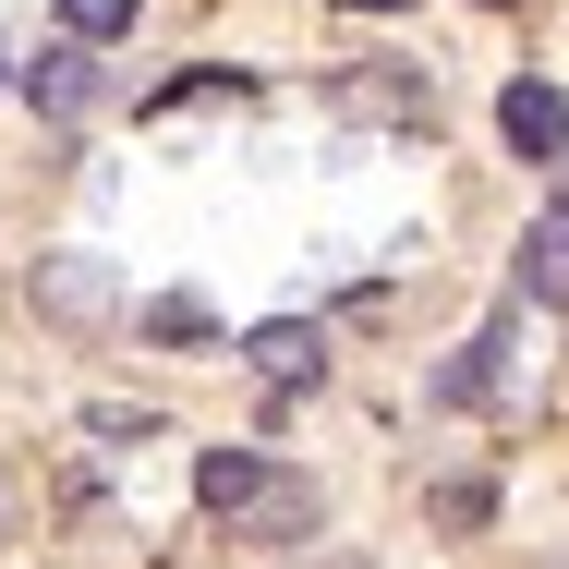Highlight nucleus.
Masks as SVG:
<instances>
[{"mask_svg": "<svg viewBox=\"0 0 569 569\" xmlns=\"http://www.w3.org/2000/svg\"><path fill=\"white\" fill-rule=\"evenodd\" d=\"M194 497L230 509V521H267V533H303V521H316V485L267 472L254 449H207V460H194Z\"/></svg>", "mask_w": 569, "mask_h": 569, "instance_id": "1", "label": "nucleus"}, {"mask_svg": "<svg viewBox=\"0 0 569 569\" xmlns=\"http://www.w3.org/2000/svg\"><path fill=\"white\" fill-rule=\"evenodd\" d=\"M37 303H49V316H73V328H98V316L121 303V279L98 267V254H49V267H37Z\"/></svg>", "mask_w": 569, "mask_h": 569, "instance_id": "2", "label": "nucleus"}, {"mask_svg": "<svg viewBox=\"0 0 569 569\" xmlns=\"http://www.w3.org/2000/svg\"><path fill=\"white\" fill-rule=\"evenodd\" d=\"M242 363L267 376V388H303V376H328V328H303V316H279V328H254Z\"/></svg>", "mask_w": 569, "mask_h": 569, "instance_id": "3", "label": "nucleus"}, {"mask_svg": "<svg viewBox=\"0 0 569 569\" xmlns=\"http://www.w3.org/2000/svg\"><path fill=\"white\" fill-rule=\"evenodd\" d=\"M497 133H509L521 158H558L569 146V98L558 86H509V98H497Z\"/></svg>", "mask_w": 569, "mask_h": 569, "instance_id": "4", "label": "nucleus"}, {"mask_svg": "<svg viewBox=\"0 0 569 569\" xmlns=\"http://www.w3.org/2000/svg\"><path fill=\"white\" fill-rule=\"evenodd\" d=\"M24 86H37V110H49V121H73L86 98H98V61H86V49H49V61H37Z\"/></svg>", "mask_w": 569, "mask_h": 569, "instance_id": "5", "label": "nucleus"}, {"mask_svg": "<svg viewBox=\"0 0 569 569\" xmlns=\"http://www.w3.org/2000/svg\"><path fill=\"white\" fill-rule=\"evenodd\" d=\"M521 291H533V303H569V207L521 242Z\"/></svg>", "mask_w": 569, "mask_h": 569, "instance_id": "6", "label": "nucleus"}, {"mask_svg": "<svg viewBox=\"0 0 569 569\" xmlns=\"http://www.w3.org/2000/svg\"><path fill=\"white\" fill-rule=\"evenodd\" d=\"M497 351H509V316H497V328H485V340H472L449 376H437V400H485V388H497Z\"/></svg>", "mask_w": 569, "mask_h": 569, "instance_id": "7", "label": "nucleus"}, {"mask_svg": "<svg viewBox=\"0 0 569 569\" xmlns=\"http://www.w3.org/2000/svg\"><path fill=\"white\" fill-rule=\"evenodd\" d=\"M146 340H219V316H207V303H194V291H170V303H146Z\"/></svg>", "mask_w": 569, "mask_h": 569, "instance_id": "8", "label": "nucleus"}, {"mask_svg": "<svg viewBox=\"0 0 569 569\" xmlns=\"http://www.w3.org/2000/svg\"><path fill=\"white\" fill-rule=\"evenodd\" d=\"M61 37L98 49V37H133V0H61Z\"/></svg>", "mask_w": 569, "mask_h": 569, "instance_id": "9", "label": "nucleus"}, {"mask_svg": "<svg viewBox=\"0 0 569 569\" xmlns=\"http://www.w3.org/2000/svg\"><path fill=\"white\" fill-rule=\"evenodd\" d=\"M351 12H412V0H351Z\"/></svg>", "mask_w": 569, "mask_h": 569, "instance_id": "10", "label": "nucleus"}, {"mask_svg": "<svg viewBox=\"0 0 569 569\" xmlns=\"http://www.w3.org/2000/svg\"><path fill=\"white\" fill-rule=\"evenodd\" d=\"M316 569H363V558H316Z\"/></svg>", "mask_w": 569, "mask_h": 569, "instance_id": "11", "label": "nucleus"}]
</instances>
